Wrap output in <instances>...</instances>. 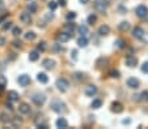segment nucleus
<instances>
[{
  "label": "nucleus",
  "mask_w": 148,
  "mask_h": 129,
  "mask_svg": "<svg viewBox=\"0 0 148 129\" xmlns=\"http://www.w3.org/2000/svg\"><path fill=\"white\" fill-rule=\"evenodd\" d=\"M50 107H51V109H53V111H55V112H58V113H62V112H66V111H67L66 104L63 103L62 101H59V99H55V101L51 102Z\"/></svg>",
  "instance_id": "obj_1"
},
{
  "label": "nucleus",
  "mask_w": 148,
  "mask_h": 129,
  "mask_svg": "<svg viewBox=\"0 0 148 129\" xmlns=\"http://www.w3.org/2000/svg\"><path fill=\"white\" fill-rule=\"evenodd\" d=\"M56 87H58L59 91L66 93V91L70 89V81H68L67 78H58L56 80Z\"/></svg>",
  "instance_id": "obj_2"
},
{
  "label": "nucleus",
  "mask_w": 148,
  "mask_h": 129,
  "mask_svg": "<svg viewBox=\"0 0 148 129\" xmlns=\"http://www.w3.org/2000/svg\"><path fill=\"white\" fill-rule=\"evenodd\" d=\"M32 102H33L36 106H42V104H45V102H46V95L42 93H36L34 95H32Z\"/></svg>",
  "instance_id": "obj_3"
},
{
  "label": "nucleus",
  "mask_w": 148,
  "mask_h": 129,
  "mask_svg": "<svg viewBox=\"0 0 148 129\" xmlns=\"http://www.w3.org/2000/svg\"><path fill=\"white\" fill-rule=\"evenodd\" d=\"M135 14H136L139 18H145V17L148 16V8L145 5H138L136 8H135Z\"/></svg>",
  "instance_id": "obj_4"
},
{
  "label": "nucleus",
  "mask_w": 148,
  "mask_h": 129,
  "mask_svg": "<svg viewBox=\"0 0 148 129\" xmlns=\"http://www.w3.org/2000/svg\"><path fill=\"white\" fill-rule=\"evenodd\" d=\"M95 8L97 9L98 12H105L108 8H109V3L105 1V0H98L95 3Z\"/></svg>",
  "instance_id": "obj_5"
},
{
  "label": "nucleus",
  "mask_w": 148,
  "mask_h": 129,
  "mask_svg": "<svg viewBox=\"0 0 148 129\" xmlns=\"http://www.w3.org/2000/svg\"><path fill=\"white\" fill-rule=\"evenodd\" d=\"M97 93H98V89L96 85H89V86H87L84 89V94L87 97H95Z\"/></svg>",
  "instance_id": "obj_6"
},
{
  "label": "nucleus",
  "mask_w": 148,
  "mask_h": 129,
  "mask_svg": "<svg viewBox=\"0 0 148 129\" xmlns=\"http://www.w3.org/2000/svg\"><path fill=\"white\" fill-rule=\"evenodd\" d=\"M17 82L20 84V86L26 87L29 84H30V77L28 74H21V76L17 77Z\"/></svg>",
  "instance_id": "obj_7"
},
{
  "label": "nucleus",
  "mask_w": 148,
  "mask_h": 129,
  "mask_svg": "<svg viewBox=\"0 0 148 129\" xmlns=\"http://www.w3.org/2000/svg\"><path fill=\"white\" fill-rule=\"evenodd\" d=\"M20 21L23 24H25V25H29V24L32 22V13L28 11L23 12V13L20 14Z\"/></svg>",
  "instance_id": "obj_8"
},
{
  "label": "nucleus",
  "mask_w": 148,
  "mask_h": 129,
  "mask_svg": "<svg viewBox=\"0 0 148 129\" xmlns=\"http://www.w3.org/2000/svg\"><path fill=\"white\" fill-rule=\"evenodd\" d=\"M55 65H56V63H55V60H53V59H45L43 61H42V67L45 68V69H47V70L54 69Z\"/></svg>",
  "instance_id": "obj_9"
},
{
  "label": "nucleus",
  "mask_w": 148,
  "mask_h": 129,
  "mask_svg": "<svg viewBox=\"0 0 148 129\" xmlns=\"http://www.w3.org/2000/svg\"><path fill=\"white\" fill-rule=\"evenodd\" d=\"M126 85L129 87H131V89H138V87L140 86V81L138 78H135V77H130V78L126 81Z\"/></svg>",
  "instance_id": "obj_10"
},
{
  "label": "nucleus",
  "mask_w": 148,
  "mask_h": 129,
  "mask_svg": "<svg viewBox=\"0 0 148 129\" xmlns=\"http://www.w3.org/2000/svg\"><path fill=\"white\" fill-rule=\"evenodd\" d=\"M132 36L136 38V39H143V36H144V30H143V28L135 26L134 30H132Z\"/></svg>",
  "instance_id": "obj_11"
},
{
  "label": "nucleus",
  "mask_w": 148,
  "mask_h": 129,
  "mask_svg": "<svg viewBox=\"0 0 148 129\" xmlns=\"http://www.w3.org/2000/svg\"><path fill=\"white\" fill-rule=\"evenodd\" d=\"M18 112L21 115H29L30 113V106L28 103H21L18 106Z\"/></svg>",
  "instance_id": "obj_12"
},
{
  "label": "nucleus",
  "mask_w": 148,
  "mask_h": 129,
  "mask_svg": "<svg viewBox=\"0 0 148 129\" xmlns=\"http://www.w3.org/2000/svg\"><path fill=\"white\" fill-rule=\"evenodd\" d=\"M126 65L130 68H134L138 65V59L135 56H131V55H129V56L126 57Z\"/></svg>",
  "instance_id": "obj_13"
},
{
  "label": "nucleus",
  "mask_w": 148,
  "mask_h": 129,
  "mask_svg": "<svg viewBox=\"0 0 148 129\" xmlns=\"http://www.w3.org/2000/svg\"><path fill=\"white\" fill-rule=\"evenodd\" d=\"M114 113H121L123 111V106L121 102H113L112 103V108H110Z\"/></svg>",
  "instance_id": "obj_14"
},
{
  "label": "nucleus",
  "mask_w": 148,
  "mask_h": 129,
  "mask_svg": "<svg viewBox=\"0 0 148 129\" xmlns=\"http://www.w3.org/2000/svg\"><path fill=\"white\" fill-rule=\"evenodd\" d=\"M55 124H56V128H60V129L68 128V121L66 120V118H59Z\"/></svg>",
  "instance_id": "obj_15"
},
{
  "label": "nucleus",
  "mask_w": 148,
  "mask_h": 129,
  "mask_svg": "<svg viewBox=\"0 0 148 129\" xmlns=\"http://www.w3.org/2000/svg\"><path fill=\"white\" fill-rule=\"evenodd\" d=\"M71 39V34H68V33H60V34H58V41L59 42H62V43H66V42H68V41Z\"/></svg>",
  "instance_id": "obj_16"
},
{
  "label": "nucleus",
  "mask_w": 148,
  "mask_h": 129,
  "mask_svg": "<svg viewBox=\"0 0 148 129\" xmlns=\"http://www.w3.org/2000/svg\"><path fill=\"white\" fill-rule=\"evenodd\" d=\"M75 29H76V25L73 22H67L64 26H63V30L68 34H72L73 31H75Z\"/></svg>",
  "instance_id": "obj_17"
},
{
  "label": "nucleus",
  "mask_w": 148,
  "mask_h": 129,
  "mask_svg": "<svg viewBox=\"0 0 148 129\" xmlns=\"http://www.w3.org/2000/svg\"><path fill=\"white\" fill-rule=\"evenodd\" d=\"M37 81L41 82V84H47L49 76L46 74V73H38V74H37Z\"/></svg>",
  "instance_id": "obj_18"
},
{
  "label": "nucleus",
  "mask_w": 148,
  "mask_h": 129,
  "mask_svg": "<svg viewBox=\"0 0 148 129\" xmlns=\"http://www.w3.org/2000/svg\"><path fill=\"white\" fill-rule=\"evenodd\" d=\"M98 34H100L101 36H103V35H109L110 34V28L108 25H102V26H100V29H98Z\"/></svg>",
  "instance_id": "obj_19"
},
{
  "label": "nucleus",
  "mask_w": 148,
  "mask_h": 129,
  "mask_svg": "<svg viewBox=\"0 0 148 129\" xmlns=\"http://www.w3.org/2000/svg\"><path fill=\"white\" fill-rule=\"evenodd\" d=\"M88 42H89V41H88L87 36H85V35H81L80 38L77 39V46H79V47H81V48H83V47H87Z\"/></svg>",
  "instance_id": "obj_20"
},
{
  "label": "nucleus",
  "mask_w": 148,
  "mask_h": 129,
  "mask_svg": "<svg viewBox=\"0 0 148 129\" xmlns=\"http://www.w3.org/2000/svg\"><path fill=\"white\" fill-rule=\"evenodd\" d=\"M8 99L11 102H17L20 99L18 93H17V91H14V90H11V91L8 93Z\"/></svg>",
  "instance_id": "obj_21"
},
{
  "label": "nucleus",
  "mask_w": 148,
  "mask_h": 129,
  "mask_svg": "<svg viewBox=\"0 0 148 129\" xmlns=\"http://www.w3.org/2000/svg\"><path fill=\"white\" fill-rule=\"evenodd\" d=\"M11 120H12V118L9 116V113H7V112H1V113H0V121H1V123L7 124V123H9Z\"/></svg>",
  "instance_id": "obj_22"
},
{
  "label": "nucleus",
  "mask_w": 148,
  "mask_h": 129,
  "mask_svg": "<svg viewBox=\"0 0 148 129\" xmlns=\"http://www.w3.org/2000/svg\"><path fill=\"white\" fill-rule=\"evenodd\" d=\"M39 59V51H32L29 53V60L30 61H37Z\"/></svg>",
  "instance_id": "obj_23"
},
{
  "label": "nucleus",
  "mask_w": 148,
  "mask_h": 129,
  "mask_svg": "<svg viewBox=\"0 0 148 129\" xmlns=\"http://www.w3.org/2000/svg\"><path fill=\"white\" fill-rule=\"evenodd\" d=\"M118 29H119L121 31H127L130 29V24L127 22V21H122V22L118 25Z\"/></svg>",
  "instance_id": "obj_24"
},
{
  "label": "nucleus",
  "mask_w": 148,
  "mask_h": 129,
  "mask_svg": "<svg viewBox=\"0 0 148 129\" xmlns=\"http://www.w3.org/2000/svg\"><path fill=\"white\" fill-rule=\"evenodd\" d=\"M114 47L118 48V50H122V48H125V47H126L125 41H123V39H117V41L114 42Z\"/></svg>",
  "instance_id": "obj_25"
},
{
  "label": "nucleus",
  "mask_w": 148,
  "mask_h": 129,
  "mask_svg": "<svg viewBox=\"0 0 148 129\" xmlns=\"http://www.w3.org/2000/svg\"><path fill=\"white\" fill-rule=\"evenodd\" d=\"M37 9H38V5H37V3H34V1H29V4H28V12H30V13H34Z\"/></svg>",
  "instance_id": "obj_26"
},
{
  "label": "nucleus",
  "mask_w": 148,
  "mask_h": 129,
  "mask_svg": "<svg viewBox=\"0 0 148 129\" xmlns=\"http://www.w3.org/2000/svg\"><path fill=\"white\" fill-rule=\"evenodd\" d=\"M73 78L76 80V81H79V82H81V81H84V80L87 78L85 77V74L84 73H80V72H76L75 74H73Z\"/></svg>",
  "instance_id": "obj_27"
},
{
  "label": "nucleus",
  "mask_w": 148,
  "mask_h": 129,
  "mask_svg": "<svg viewBox=\"0 0 148 129\" xmlns=\"http://www.w3.org/2000/svg\"><path fill=\"white\" fill-rule=\"evenodd\" d=\"M90 106H92L93 109H98L101 106H102V101H101V99H93V102H92Z\"/></svg>",
  "instance_id": "obj_28"
},
{
  "label": "nucleus",
  "mask_w": 148,
  "mask_h": 129,
  "mask_svg": "<svg viewBox=\"0 0 148 129\" xmlns=\"http://www.w3.org/2000/svg\"><path fill=\"white\" fill-rule=\"evenodd\" d=\"M77 30H79V33H80V35H87L88 34V26L87 25H80L77 28Z\"/></svg>",
  "instance_id": "obj_29"
},
{
  "label": "nucleus",
  "mask_w": 148,
  "mask_h": 129,
  "mask_svg": "<svg viewBox=\"0 0 148 129\" xmlns=\"http://www.w3.org/2000/svg\"><path fill=\"white\" fill-rule=\"evenodd\" d=\"M25 39L26 41H34L36 39V36H37V34L34 33V31H28V33H25Z\"/></svg>",
  "instance_id": "obj_30"
},
{
  "label": "nucleus",
  "mask_w": 148,
  "mask_h": 129,
  "mask_svg": "<svg viewBox=\"0 0 148 129\" xmlns=\"http://www.w3.org/2000/svg\"><path fill=\"white\" fill-rule=\"evenodd\" d=\"M21 33H23V30H21V28H20V26H14V28L12 29V34H13L14 36H18Z\"/></svg>",
  "instance_id": "obj_31"
},
{
  "label": "nucleus",
  "mask_w": 148,
  "mask_h": 129,
  "mask_svg": "<svg viewBox=\"0 0 148 129\" xmlns=\"http://www.w3.org/2000/svg\"><path fill=\"white\" fill-rule=\"evenodd\" d=\"M96 21H97V16H96V14H89V16H88V24H89V25H93Z\"/></svg>",
  "instance_id": "obj_32"
},
{
  "label": "nucleus",
  "mask_w": 148,
  "mask_h": 129,
  "mask_svg": "<svg viewBox=\"0 0 148 129\" xmlns=\"http://www.w3.org/2000/svg\"><path fill=\"white\" fill-rule=\"evenodd\" d=\"M139 98H140V101H143V102H147L148 101V90H145V91H143L142 94L139 95Z\"/></svg>",
  "instance_id": "obj_33"
},
{
  "label": "nucleus",
  "mask_w": 148,
  "mask_h": 129,
  "mask_svg": "<svg viewBox=\"0 0 148 129\" xmlns=\"http://www.w3.org/2000/svg\"><path fill=\"white\" fill-rule=\"evenodd\" d=\"M110 77H112V78H119L121 77V73L118 72V70H112V72H110Z\"/></svg>",
  "instance_id": "obj_34"
},
{
  "label": "nucleus",
  "mask_w": 148,
  "mask_h": 129,
  "mask_svg": "<svg viewBox=\"0 0 148 129\" xmlns=\"http://www.w3.org/2000/svg\"><path fill=\"white\" fill-rule=\"evenodd\" d=\"M46 50V42H39L38 43V47H37V51H45Z\"/></svg>",
  "instance_id": "obj_35"
},
{
  "label": "nucleus",
  "mask_w": 148,
  "mask_h": 129,
  "mask_svg": "<svg viewBox=\"0 0 148 129\" xmlns=\"http://www.w3.org/2000/svg\"><path fill=\"white\" fill-rule=\"evenodd\" d=\"M11 121H12V125H13V126H18V125H21V119L13 118Z\"/></svg>",
  "instance_id": "obj_36"
},
{
  "label": "nucleus",
  "mask_w": 148,
  "mask_h": 129,
  "mask_svg": "<svg viewBox=\"0 0 148 129\" xmlns=\"http://www.w3.org/2000/svg\"><path fill=\"white\" fill-rule=\"evenodd\" d=\"M0 86H7V78L5 76H3V74H0Z\"/></svg>",
  "instance_id": "obj_37"
},
{
  "label": "nucleus",
  "mask_w": 148,
  "mask_h": 129,
  "mask_svg": "<svg viewBox=\"0 0 148 129\" xmlns=\"http://www.w3.org/2000/svg\"><path fill=\"white\" fill-rule=\"evenodd\" d=\"M47 7H49V9H50V11H55L56 7H58V4H56V1H50Z\"/></svg>",
  "instance_id": "obj_38"
},
{
  "label": "nucleus",
  "mask_w": 148,
  "mask_h": 129,
  "mask_svg": "<svg viewBox=\"0 0 148 129\" xmlns=\"http://www.w3.org/2000/svg\"><path fill=\"white\" fill-rule=\"evenodd\" d=\"M11 26H12V22H9V21H5V22L1 25V29H3V30H8V29H11Z\"/></svg>",
  "instance_id": "obj_39"
},
{
  "label": "nucleus",
  "mask_w": 148,
  "mask_h": 129,
  "mask_svg": "<svg viewBox=\"0 0 148 129\" xmlns=\"http://www.w3.org/2000/svg\"><path fill=\"white\" fill-rule=\"evenodd\" d=\"M66 18H67L68 21L75 20V18H76V13H75V12H70V13H68L67 16H66Z\"/></svg>",
  "instance_id": "obj_40"
},
{
  "label": "nucleus",
  "mask_w": 148,
  "mask_h": 129,
  "mask_svg": "<svg viewBox=\"0 0 148 129\" xmlns=\"http://www.w3.org/2000/svg\"><path fill=\"white\" fill-rule=\"evenodd\" d=\"M142 72L145 73V74H148V61H144L142 65Z\"/></svg>",
  "instance_id": "obj_41"
},
{
  "label": "nucleus",
  "mask_w": 148,
  "mask_h": 129,
  "mask_svg": "<svg viewBox=\"0 0 148 129\" xmlns=\"http://www.w3.org/2000/svg\"><path fill=\"white\" fill-rule=\"evenodd\" d=\"M13 46L17 48H20L21 46H23V43H21V41H13Z\"/></svg>",
  "instance_id": "obj_42"
},
{
  "label": "nucleus",
  "mask_w": 148,
  "mask_h": 129,
  "mask_svg": "<svg viewBox=\"0 0 148 129\" xmlns=\"http://www.w3.org/2000/svg\"><path fill=\"white\" fill-rule=\"evenodd\" d=\"M71 57H72L73 60H76V59H77V51H76V50H73L72 52H71Z\"/></svg>",
  "instance_id": "obj_43"
},
{
  "label": "nucleus",
  "mask_w": 148,
  "mask_h": 129,
  "mask_svg": "<svg viewBox=\"0 0 148 129\" xmlns=\"http://www.w3.org/2000/svg\"><path fill=\"white\" fill-rule=\"evenodd\" d=\"M5 107H7V109H9V111H12V109H13V106H12L11 101L7 102V103H5Z\"/></svg>",
  "instance_id": "obj_44"
},
{
  "label": "nucleus",
  "mask_w": 148,
  "mask_h": 129,
  "mask_svg": "<svg viewBox=\"0 0 148 129\" xmlns=\"http://www.w3.org/2000/svg\"><path fill=\"white\" fill-rule=\"evenodd\" d=\"M58 4L60 7H66L67 5V1H66V0H58Z\"/></svg>",
  "instance_id": "obj_45"
},
{
  "label": "nucleus",
  "mask_w": 148,
  "mask_h": 129,
  "mask_svg": "<svg viewBox=\"0 0 148 129\" xmlns=\"http://www.w3.org/2000/svg\"><path fill=\"white\" fill-rule=\"evenodd\" d=\"M5 42H7V39H5V38H4V36H0V47H1V46H4V45H5Z\"/></svg>",
  "instance_id": "obj_46"
},
{
  "label": "nucleus",
  "mask_w": 148,
  "mask_h": 129,
  "mask_svg": "<svg viewBox=\"0 0 148 129\" xmlns=\"http://www.w3.org/2000/svg\"><path fill=\"white\" fill-rule=\"evenodd\" d=\"M46 18H47V20H53L54 18V14L51 13V14H47V16H46Z\"/></svg>",
  "instance_id": "obj_47"
},
{
  "label": "nucleus",
  "mask_w": 148,
  "mask_h": 129,
  "mask_svg": "<svg viewBox=\"0 0 148 129\" xmlns=\"http://www.w3.org/2000/svg\"><path fill=\"white\" fill-rule=\"evenodd\" d=\"M4 9V3H3V0H0V11H3Z\"/></svg>",
  "instance_id": "obj_48"
},
{
  "label": "nucleus",
  "mask_w": 148,
  "mask_h": 129,
  "mask_svg": "<svg viewBox=\"0 0 148 129\" xmlns=\"http://www.w3.org/2000/svg\"><path fill=\"white\" fill-rule=\"evenodd\" d=\"M79 1H80L81 4H88L89 3V0H79Z\"/></svg>",
  "instance_id": "obj_49"
},
{
  "label": "nucleus",
  "mask_w": 148,
  "mask_h": 129,
  "mask_svg": "<svg viewBox=\"0 0 148 129\" xmlns=\"http://www.w3.org/2000/svg\"><path fill=\"white\" fill-rule=\"evenodd\" d=\"M3 90H4V86H0V94L3 93Z\"/></svg>",
  "instance_id": "obj_50"
},
{
  "label": "nucleus",
  "mask_w": 148,
  "mask_h": 129,
  "mask_svg": "<svg viewBox=\"0 0 148 129\" xmlns=\"http://www.w3.org/2000/svg\"><path fill=\"white\" fill-rule=\"evenodd\" d=\"M28 1H33V0H28Z\"/></svg>",
  "instance_id": "obj_51"
}]
</instances>
